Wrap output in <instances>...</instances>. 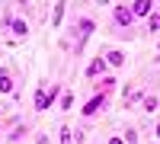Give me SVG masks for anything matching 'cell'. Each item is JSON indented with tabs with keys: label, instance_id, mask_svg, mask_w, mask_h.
Instances as JSON below:
<instances>
[{
	"label": "cell",
	"instance_id": "1",
	"mask_svg": "<svg viewBox=\"0 0 160 144\" xmlns=\"http://www.w3.org/2000/svg\"><path fill=\"white\" fill-rule=\"evenodd\" d=\"M106 106H109V96L106 93H93L87 99V106H80V115H83V119H93V115H99Z\"/></svg>",
	"mask_w": 160,
	"mask_h": 144
},
{
	"label": "cell",
	"instance_id": "2",
	"mask_svg": "<svg viewBox=\"0 0 160 144\" xmlns=\"http://www.w3.org/2000/svg\"><path fill=\"white\" fill-rule=\"evenodd\" d=\"M112 19H115V26L128 29V26L135 22V16H131V7H128V3H115V10H112Z\"/></svg>",
	"mask_w": 160,
	"mask_h": 144
},
{
	"label": "cell",
	"instance_id": "3",
	"mask_svg": "<svg viewBox=\"0 0 160 144\" xmlns=\"http://www.w3.org/2000/svg\"><path fill=\"white\" fill-rule=\"evenodd\" d=\"M106 67H109V64H106V58H102V55H93V61L87 64V80H96V77H102Z\"/></svg>",
	"mask_w": 160,
	"mask_h": 144
},
{
	"label": "cell",
	"instance_id": "4",
	"mask_svg": "<svg viewBox=\"0 0 160 144\" xmlns=\"http://www.w3.org/2000/svg\"><path fill=\"white\" fill-rule=\"evenodd\" d=\"M77 29H80V45H83L87 38L93 35V29H96V22H93L90 16H80V19H77ZM80 45H77V48H80Z\"/></svg>",
	"mask_w": 160,
	"mask_h": 144
},
{
	"label": "cell",
	"instance_id": "5",
	"mask_svg": "<svg viewBox=\"0 0 160 144\" xmlns=\"http://www.w3.org/2000/svg\"><path fill=\"white\" fill-rule=\"evenodd\" d=\"M51 106H55V102L48 99V87H38V90H35V106H32V109H35V112H45V109H51Z\"/></svg>",
	"mask_w": 160,
	"mask_h": 144
},
{
	"label": "cell",
	"instance_id": "6",
	"mask_svg": "<svg viewBox=\"0 0 160 144\" xmlns=\"http://www.w3.org/2000/svg\"><path fill=\"white\" fill-rule=\"evenodd\" d=\"M151 13H154V3H151V0H135V3H131V16H151Z\"/></svg>",
	"mask_w": 160,
	"mask_h": 144
},
{
	"label": "cell",
	"instance_id": "7",
	"mask_svg": "<svg viewBox=\"0 0 160 144\" xmlns=\"http://www.w3.org/2000/svg\"><path fill=\"white\" fill-rule=\"evenodd\" d=\"M106 64L109 67H125V51H118V48H112V51H106Z\"/></svg>",
	"mask_w": 160,
	"mask_h": 144
},
{
	"label": "cell",
	"instance_id": "8",
	"mask_svg": "<svg viewBox=\"0 0 160 144\" xmlns=\"http://www.w3.org/2000/svg\"><path fill=\"white\" fill-rule=\"evenodd\" d=\"M7 93H13V74L7 67H0V96H7Z\"/></svg>",
	"mask_w": 160,
	"mask_h": 144
},
{
	"label": "cell",
	"instance_id": "9",
	"mask_svg": "<svg viewBox=\"0 0 160 144\" xmlns=\"http://www.w3.org/2000/svg\"><path fill=\"white\" fill-rule=\"evenodd\" d=\"M10 29H13V35H16V38H26V35H29V22H26V19H13Z\"/></svg>",
	"mask_w": 160,
	"mask_h": 144
},
{
	"label": "cell",
	"instance_id": "10",
	"mask_svg": "<svg viewBox=\"0 0 160 144\" xmlns=\"http://www.w3.org/2000/svg\"><path fill=\"white\" fill-rule=\"evenodd\" d=\"M141 99H144L141 90H125V102H128V106H135V102H141Z\"/></svg>",
	"mask_w": 160,
	"mask_h": 144
},
{
	"label": "cell",
	"instance_id": "11",
	"mask_svg": "<svg viewBox=\"0 0 160 144\" xmlns=\"http://www.w3.org/2000/svg\"><path fill=\"white\" fill-rule=\"evenodd\" d=\"M157 106H160V99H157V96H144V99H141V109H144V112H154Z\"/></svg>",
	"mask_w": 160,
	"mask_h": 144
},
{
	"label": "cell",
	"instance_id": "12",
	"mask_svg": "<svg viewBox=\"0 0 160 144\" xmlns=\"http://www.w3.org/2000/svg\"><path fill=\"white\" fill-rule=\"evenodd\" d=\"M61 144H74V128L71 125H61Z\"/></svg>",
	"mask_w": 160,
	"mask_h": 144
},
{
	"label": "cell",
	"instance_id": "13",
	"mask_svg": "<svg viewBox=\"0 0 160 144\" xmlns=\"http://www.w3.org/2000/svg\"><path fill=\"white\" fill-rule=\"evenodd\" d=\"M112 87H115V77H112V74H106V77H102V83H99V93H109Z\"/></svg>",
	"mask_w": 160,
	"mask_h": 144
},
{
	"label": "cell",
	"instance_id": "14",
	"mask_svg": "<svg viewBox=\"0 0 160 144\" xmlns=\"http://www.w3.org/2000/svg\"><path fill=\"white\" fill-rule=\"evenodd\" d=\"M61 109H74V93H71V90L61 93Z\"/></svg>",
	"mask_w": 160,
	"mask_h": 144
},
{
	"label": "cell",
	"instance_id": "15",
	"mask_svg": "<svg viewBox=\"0 0 160 144\" xmlns=\"http://www.w3.org/2000/svg\"><path fill=\"white\" fill-rule=\"evenodd\" d=\"M22 135H29V125H16V128L10 132V141H19Z\"/></svg>",
	"mask_w": 160,
	"mask_h": 144
},
{
	"label": "cell",
	"instance_id": "16",
	"mask_svg": "<svg viewBox=\"0 0 160 144\" xmlns=\"http://www.w3.org/2000/svg\"><path fill=\"white\" fill-rule=\"evenodd\" d=\"M148 29H151V32H160V16H157V13L148 16Z\"/></svg>",
	"mask_w": 160,
	"mask_h": 144
},
{
	"label": "cell",
	"instance_id": "17",
	"mask_svg": "<svg viewBox=\"0 0 160 144\" xmlns=\"http://www.w3.org/2000/svg\"><path fill=\"white\" fill-rule=\"evenodd\" d=\"M61 16H64V3H58V7H55V16H51V22L58 26V22H61Z\"/></svg>",
	"mask_w": 160,
	"mask_h": 144
},
{
	"label": "cell",
	"instance_id": "18",
	"mask_svg": "<svg viewBox=\"0 0 160 144\" xmlns=\"http://www.w3.org/2000/svg\"><path fill=\"white\" fill-rule=\"evenodd\" d=\"M109 144H125V141L118 138V135H112V138H109Z\"/></svg>",
	"mask_w": 160,
	"mask_h": 144
},
{
	"label": "cell",
	"instance_id": "19",
	"mask_svg": "<svg viewBox=\"0 0 160 144\" xmlns=\"http://www.w3.org/2000/svg\"><path fill=\"white\" fill-rule=\"evenodd\" d=\"M154 135H157V138H160V125H157V132H154Z\"/></svg>",
	"mask_w": 160,
	"mask_h": 144
}]
</instances>
